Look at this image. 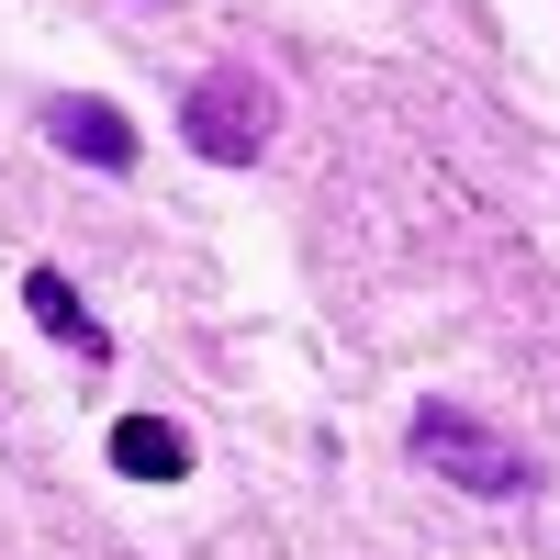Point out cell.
<instances>
[{
  "label": "cell",
  "mask_w": 560,
  "mask_h": 560,
  "mask_svg": "<svg viewBox=\"0 0 560 560\" xmlns=\"http://www.w3.org/2000/svg\"><path fill=\"white\" fill-rule=\"evenodd\" d=\"M404 448L427 459L438 482H459V493H482V504H504V493H527L538 471H527V448L504 438V427H482L471 404H415V427H404Z\"/></svg>",
  "instance_id": "cell-1"
},
{
  "label": "cell",
  "mask_w": 560,
  "mask_h": 560,
  "mask_svg": "<svg viewBox=\"0 0 560 560\" xmlns=\"http://www.w3.org/2000/svg\"><path fill=\"white\" fill-rule=\"evenodd\" d=\"M269 124H280V90H269L258 68H202L191 102H179V147L213 158V168H258Z\"/></svg>",
  "instance_id": "cell-2"
},
{
  "label": "cell",
  "mask_w": 560,
  "mask_h": 560,
  "mask_svg": "<svg viewBox=\"0 0 560 560\" xmlns=\"http://www.w3.org/2000/svg\"><path fill=\"white\" fill-rule=\"evenodd\" d=\"M45 135H57L68 158H90V168H135V124H124L113 102H79V90H57V102H45Z\"/></svg>",
  "instance_id": "cell-3"
},
{
  "label": "cell",
  "mask_w": 560,
  "mask_h": 560,
  "mask_svg": "<svg viewBox=\"0 0 560 560\" xmlns=\"http://www.w3.org/2000/svg\"><path fill=\"white\" fill-rule=\"evenodd\" d=\"M23 303H34V325H45L57 348H79V359H113V325L79 303V280H68V269H23Z\"/></svg>",
  "instance_id": "cell-4"
},
{
  "label": "cell",
  "mask_w": 560,
  "mask_h": 560,
  "mask_svg": "<svg viewBox=\"0 0 560 560\" xmlns=\"http://www.w3.org/2000/svg\"><path fill=\"white\" fill-rule=\"evenodd\" d=\"M113 471L124 482H179V471H191V438H179L168 415H124V427H113Z\"/></svg>",
  "instance_id": "cell-5"
}]
</instances>
